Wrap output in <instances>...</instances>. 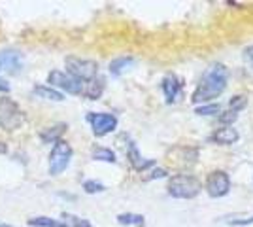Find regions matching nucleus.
<instances>
[{"label": "nucleus", "mask_w": 253, "mask_h": 227, "mask_svg": "<svg viewBox=\"0 0 253 227\" xmlns=\"http://www.w3.org/2000/svg\"><path fill=\"white\" fill-rule=\"evenodd\" d=\"M246 57H248V59H252V61H253V45H250V47L246 49Z\"/></svg>", "instance_id": "obj_28"}, {"label": "nucleus", "mask_w": 253, "mask_h": 227, "mask_svg": "<svg viewBox=\"0 0 253 227\" xmlns=\"http://www.w3.org/2000/svg\"><path fill=\"white\" fill-rule=\"evenodd\" d=\"M66 68H68V74L80 82H91L98 74V65L95 61L80 59V57H66Z\"/></svg>", "instance_id": "obj_4"}, {"label": "nucleus", "mask_w": 253, "mask_h": 227, "mask_svg": "<svg viewBox=\"0 0 253 227\" xmlns=\"http://www.w3.org/2000/svg\"><path fill=\"white\" fill-rule=\"evenodd\" d=\"M126 157H128V161H130V165L136 169V171H146V169H149V167H153L155 165V161H151V159H142L140 157V153H138V148L134 142H130L128 144V150H126Z\"/></svg>", "instance_id": "obj_12"}, {"label": "nucleus", "mask_w": 253, "mask_h": 227, "mask_svg": "<svg viewBox=\"0 0 253 227\" xmlns=\"http://www.w3.org/2000/svg\"><path fill=\"white\" fill-rule=\"evenodd\" d=\"M253 224V216L252 218H246V220H231L229 226H236V227H242V226H252Z\"/></svg>", "instance_id": "obj_25"}, {"label": "nucleus", "mask_w": 253, "mask_h": 227, "mask_svg": "<svg viewBox=\"0 0 253 227\" xmlns=\"http://www.w3.org/2000/svg\"><path fill=\"white\" fill-rule=\"evenodd\" d=\"M6 151H8L6 144H2V142H0V153H6Z\"/></svg>", "instance_id": "obj_29"}, {"label": "nucleus", "mask_w": 253, "mask_h": 227, "mask_svg": "<svg viewBox=\"0 0 253 227\" xmlns=\"http://www.w3.org/2000/svg\"><path fill=\"white\" fill-rule=\"evenodd\" d=\"M202 184L193 174H176L169 182V193L176 199H193L201 193Z\"/></svg>", "instance_id": "obj_2"}, {"label": "nucleus", "mask_w": 253, "mask_h": 227, "mask_svg": "<svg viewBox=\"0 0 253 227\" xmlns=\"http://www.w3.org/2000/svg\"><path fill=\"white\" fill-rule=\"evenodd\" d=\"M64 131H66V123H57V125H53V127L43 131V133H40V138L43 142H59Z\"/></svg>", "instance_id": "obj_13"}, {"label": "nucleus", "mask_w": 253, "mask_h": 227, "mask_svg": "<svg viewBox=\"0 0 253 227\" xmlns=\"http://www.w3.org/2000/svg\"><path fill=\"white\" fill-rule=\"evenodd\" d=\"M206 191L210 197L217 199V197H225L231 191V178L225 171H213L208 174L206 178Z\"/></svg>", "instance_id": "obj_6"}, {"label": "nucleus", "mask_w": 253, "mask_h": 227, "mask_svg": "<svg viewBox=\"0 0 253 227\" xmlns=\"http://www.w3.org/2000/svg\"><path fill=\"white\" fill-rule=\"evenodd\" d=\"M236 119H238V112H234V110L223 112L221 116H219V121H221L223 125H227V127H231V123H234Z\"/></svg>", "instance_id": "obj_23"}, {"label": "nucleus", "mask_w": 253, "mask_h": 227, "mask_svg": "<svg viewBox=\"0 0 253 227\" xmlns=\"http://www.w3.org/2000/svg\"><path fill=\"white\" fill-rule=\"evenodd\" d=\"M29 226H32V227H68L66 224L59 222V220H53V218H32V220H29Z\"/></svg>", "instance_id": "obj_17"}, {"label": "nucleus", "mask_w": 253, "mask_h": 227, "mask_svg": "<svg viewBox=\"0 0 253 227\" xmlns=\"http://www.w3.org/2000/svg\"><path fill=\"white\" fill-rule=\"evenodd\" d=\"M84 189L87 193H100V191H104L106 187L100 182H95V180H87L84 184Z\"/></svg>", "instance_id": "obj_22"}, {"label": "nucleus", "mask_w": 253, "mask_h": 227, "mask_svg": "<svg viewBox=\"0 0 253 227\" xmlns=\"http://www.w3.org/2000/svg\"><path fill=\"white\" fill-rule=\"evenodd\" d=\"M70 159H72V148H70V144L64 140L55 142L51 153H49V174L51 176H59L61 173H64Z\"/></svg>", "instance_id": "obj_5"}, {"label": "nucleus", "mask_w": 253, "mask_h": 227, "mask_svg": "<svg viewBox=\"0 0 253 227\" xmlns=\"http://www.w3.org/2000/svg\"><path fill=\"white\" fill-rule=\"evenodd\" d=\"M221 112V106L219 104H202L199 108L195 110V114H199V116H217Z\"/></svg>", "instance_id": "obj_20"}, {"label": "nucleus", "mask_w": 253, "mask_h": 227, "mask_svg": "<svg viewBox=\"0 0 253 227\" xmlns=\"http://www.w3.org/2000/svg\"><path fill=\"white\" fill-rule=\"evenodd\" d=\"M132 65H134V59H132V57H117V59H114V61L110 63V72L114 76H119Z\"/></svg>", "instance_id": "obj_14"}, {"label": "nucleus", "mask_w": 253, "mask_h": 227, "mask_svg": "<svg viewBox=\"0 0 253 227\" xmlns=\"http://www.w3.org/2000/svg\"><path fill=\"white\" fill-rule=\"evenodd\" d=\"M47 82H49L51 86L64 89L66 93H72V95H80V93H84V84H82L80 80L72 78L70 74L61 72V70H51L49 76H47Z\"/></svg>", "instance_id": "obj_7"}, {"label": "nucleus", "mask_w": 253, "mask_h": 227, "mask_svg": "<svg viewBox=\"0 0 253 227\" xmlns=\"http://www.w3.org/2000/svg\"><path fill=\"white\" fill-rule=\"evenodd\" d=\"M117 222L119 224H123V226H138L142 227L144 226V216H140V214H119L117 216Z\"/></svg>", "instance_id": "obj_19"}, {"label": "nucleus", "mask_w": 253, "mask_h": 227, "mask_svg": "<svg viewBox=\"0 0 253 227\" xmlns=\"http://www.w3.org/2000/svg\"><path fill=\"white\" fill-rule=\"evenodd\" d=\"M0 91H4V93L10 91V84H8L6 80H0Z\"/></svg>", "instance_id": "obj_27"}, {"label": "nucleus", "mask_w": 253, "mask_h": 227, "mask_svg": "<svg viewBox=\"0 0 253 227\" xmlns=\"http://www.w3.org/2000/svg\"><path fill=\"white\" fill-rule=\"evenodd\" d=\"M63 218H66V220L72 224V227H93L87 220H84V218L72 216V214H63Z\"/></svg>", "instance_id": "obj_24"}, {"label": "nucleus", "mask_w": 253, "mask_h": 227, "mask_svg": "<svg viewBox=\"0 0 253 227\" xmlns=\"http://www.w3.org/2000/svg\"><path fill=\"white\" fill-rule=\"evenodd\" d=\"M161 87H163V93L167 97V102H174L179 95V89H181V82H179L178 76L174 74H167L161 82Z\"/></svg>", "instance_id": "obj_10"}, {"label": "nucleus", "mask_w": 253, "mask_h": 227, "mask_svg": "<svg viewBox=\"0 0 253 227\" xmlns=\"http://www.w3.org/2000/svg\"><path fill=\"white\" fill-rule=\"evenodd\" d=\"M93 159L96 161H106V163H116V153L108 148H102V146H96L93 150Z\"/></svg>", "instance_id": "obj_18"}, {"label": "nucleus", "mask_w": 253, "mask_h": 227, "mask_svg": "<svg viewBox=\"0 0 253 227\" xmlns=\"http://www.w3.org/2000/svg\"><path fill=\"white\" fill-rule=\"evenodd\" d=\"M23 66L21 53L15 49H2L0 51V68L8 74H19Z\"/></svg>", "instance_id": "obj_9"}, {"label": "nucleus", "mask_w": 253, "mask_h": 227, "mask_svg": "<svg viewBox=\"0 0 253 227\" xmlns=\"http://www.w3.org/2000/svg\"><path fill=\"white\" fill-rule=\"evenodd\" d=\"M238 138H240L238 131L232 129V127H221V129H217L210 136L211 142H217V144H225V146H229V144H234V142L238 140Z\"/></svg>", "instance_id": "obj_11"}, {"label": "nucleus", "mask_w": 253, "mask_h": 227, "mask_svg": "<svg viewBox=\"0 0 253 227\" xmlns=\"http://www.w3.org/2000/svg\"><path fill=\"white\" fill-rule=\"evenodd\" d=\"M102 91H104V78H95V80H91L89 82V89H87V98H91V100H96V98L102 95Z\"/></svg>", "instance_id": "obj_16"}, {"label": "nucleus", "mask_w": 253, "mask_h": 227, "mask_svg": "<svg viewBox=\"0 0 253 227\" xmlns=\"http://www.w3.org/2000/svg\"><path fill=\"white\" fill-rule=\"evenodd\" d=\"M34 93H36L38 97L47 98V100H55V102H59V100H64V95L61 93V91H57V89H51V87H45V86H36V87H34Z\"/></svg>", "instance_id": "obj_15"}, {"label": "nucleus", "mask_w": 253, "mask_h": 227, "mask_svg": "<svg viewBox=\"0 0 253 227\" xmlns=\"http://www.w3.org/2000/svg\"><path fill=\"white\" fill-rule=\"evenodd\" d=\"M0 227H11V226H6V224H0Z\"/></svg>", "instance_id": "obj_30"}, {"label": "nucleus", "mask_w": 253, "mask_h": 227, "mask_svg": "<svg viewBox=\"0 0 253 227\" xmlns=\"http://www.w3.org/2000/svg\"><path fill=\"white\" fill-rule=\"evenodd\" d=\"M227 80H229V70L227 66L221 63H215L211 65L204 76H202L201 84L195 89L191 100L195 104H201V102H208L211 98H217L223 91L227 89Z\"/></svg>", "instance_id": "obj_1"}, {"label": "nucleus", "mask_w": 253, "mask_h": 227, "mask_svg": "<svg viewBox=\"0 0 253 227\" xmlns=\"http://www.w3.org/2000/svg\"><path fill=\"white\" fill-rule=\"evenodd\" d=\"M87 121L91 123L95 136H104L108 133L116 131L117 127V118L112 116V114H96V112H91V114H87Z\"/></svg>", "instance_id": "obj_8"}, {"label": "nucleus", "mask_w": 253, "mask_h": 227, "mask_svg": "<svg viewBox=\"0 0 253 227\" xmlns=\"http://www.w3.org/2000/svg\"><path fill=\"white\" fill-rule=\"evenodd\" d=\"M23 125V112L15 100L0 98V127L4 131H15Z\"/></svg>", "instance_id": "obj_3"}, {"label": "nucleus", "mask_w": 253, "mask_h": 227, "mask_svg": "<svg viewBox=\"0 0 253 227\" xmlns=\"http://www.w3.org/2000/svg\"><path fill=\"white\" fill-rule=\"evenodd\" d=\"M229 106H231V110H234V112H240V110H244L248 106V98L244 97V95H236V97H232L231 100H229Z\"/></svg>", "instance_id": "obj_21"}, {"label": "nucleus", "mask_w": 253, "mask_h": 227, "mask_svg": "<svg viewBox=\"0 0 253 227\" xmlns=\"http://www.w3.org/2000/svg\"><path fill=\"white\" fill-rule=\"evenodd\" d=\"M169 174V171L167 169H155L153 173L149 174V180H155V178H165Z\"/></svg>", "instance_id": "obj_26"}]
</instances>
